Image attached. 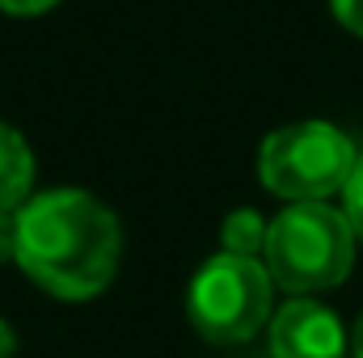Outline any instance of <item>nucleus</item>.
Segmentation results:
<instances>
[{"label": "nucleus", "mask_w": 363, "mask_h": 358, "mask_svg": "<svg viewBox=\"0 0 363 358\" xmlns=\"http://www.w3.org/2000/svg\"><path fill=\"white\" fill-rule=\"evenodd\" d=\"M342 211H347V219L355 228V241L363 245V152H359V161H355L351 181L342 185Z\"/></svg>", "instance_id": "obj_8"}, {"label": "nucleus", "mask_w": 363, "mask_h": 358, "mask_svg": "<svg viewBox=\"0 0 363 358\" xmlns=\"http://www.w3.org/2000/svg\"><path fill=\"white\" fill-rule=\"evenodd\" d=\"M123 253L114 211L89 190L34 194L17 211V266L55 299H93L110 287Z\"/></svg>", "instance_id": "obj_1"}, {"label": "nucleus", "mask_w": 363, "mask_h": 358, "mask_svg": "<svg viewBox=\"0 0 363 358\" xmlns=\"http://www.w3.org/2000/svg\"><path fill=\"white\" fill-rule=\"evenodd\" d=\"M267 228H271V219H262L254 207H241V211H233V215L224 219V228H220V249H224V253H237V258H262V249H267Z\"/></svg>", "instance_id": "obj_7"}, {"label": "nucleus", "mask_w": 363, "mask_h": 358, "mask_svg": "<svg viewBox=\"0 0 363 358\" xmlns=\"http://www.w3.org/2000/svg\"><path fill=\"white\" fill-rule=\"evenodd\" d=\"M267 329H271V358H347L342 321L308 295H291Z\"/></svg>", "instance_id": "obj_5"}, {"label": "nucleus", "mask_w": 363, "mask_h": 358, "mask_svg": "<svg viewBox=\"0 0 363 358\" xmlns=\"http://www.w3.org/2000/svg\"><path fill=\"white\" fill-rule=\"evenodd\" d=\"M55 4H60V0H0V8L13 13V17H38V13L55 8Z\"/></svg>", "instance_id": "obj_11"}, {"label": "nucleus", "mask_w": 363, "mask_h": 358, "mask_svg": "<svg viewBox=\"0 0 363 358\" xmlns=\"http://www.w3.org/2000/svg\"><path fill=\"white\" fill-rule=\"evenodd\" d=\"M34 152L26 135L0 122V211H21L34 194Z\"/></svg>", "instance_id": "obj_6"}, {"label": "nucleus", "mask_w": 363, "mask_h": 358, "mask_svg": "<svg viewBox=\"0 0 363 358\" xmlns=\"http://www.w3.org/2000/svg\"><path fill=\"white\" fill-rule=\"evenodd\" d=\"M359 148L347 131L334 122L308 118L279 127L258 148V178L283 202H325L330 194H342V185L355 173Z\"/></svg>", "instance_id": "obj_3"}, {"label": "nucleus", "mask_w": 363, "mask_h": 358, "mask_svg": "<svg viewBox=\"0 0 363 358\" xmlns=\"http://www.w3.org/2000/svg\"><path fill=\"white\" fill-rule=\"evenodd\" d=\"M355 228L342 207L330 202H291L267 228L262 266L274 287L291 295H317L347 282L355 266Z\"/></svg>", "instance_id": "obj_2"}, {"label": "nucleus", "mask_w": 363, "mask_h": 358, "mask_svg": "<svg viewBox=\"0 0 363 358\" xmlns=\"http://www.w3.org/2000/svg\"><path fill=\"white\" fill-rule=\"evenodd\" d=\"M271 299L274 278L258 258H237L220 249L190 278L186 316L194 333L211 346H241L271 325Z\"/></svg>", "instance_id": "obj_4"}, {"label": "nucleus", "mask_w": 363, "mask_h": 358, "mask_svg": "<svg viewBox=\"0 0 363 358\" xmlns=\"http://www.w3.org/2000/svg\"><path fill=\"white\" fill-rule=\"evenodd\" d=\"M17 262V211H0V266Z\"/></svg>", "instance_id": "obj_10"}, {"label": "nucleus", "mask_w": 363, "mask_h": 358, "mask_svg": "<svg viewBox=\"0 0 363 358\" xmlns=\"http://www.w3.org/2000/svg\"><path fill=\"white\" fill-rule=\"evenodd\" d=\"M13 350H17V337H13L9 321H0V358H13Z\"/></svg>", "instance_id": "obj_12"}, {"label": "nucleus", "mask_w": 363, "mask_h": 358, "mask_svg": "<svg viewBox=\"0 0 363 358\" xmlns=\"http://www.w3.org/2000/svg\"><path fill=\"white\" fill-rule=\"evenodd\" d=\"M330 8H334L342 30H351V34L363 38V0H330Z\"/></svg>", "instance_id": "obj_9"}, {"label": "nucleus", "mask_w": 363, "mask_h": 358, "mask_svg": "<svg viewBox=\"0 0 363 358\" xmlns=\"http://www.w3.org/2000/svg\"><path fill=\"white\" fill-rule=\"evenodd\" d=\"M351 350H355V358H363V312L355 321V333H351Z\"/></svg>", "instance_id": "obj_13"}]
</instances>
